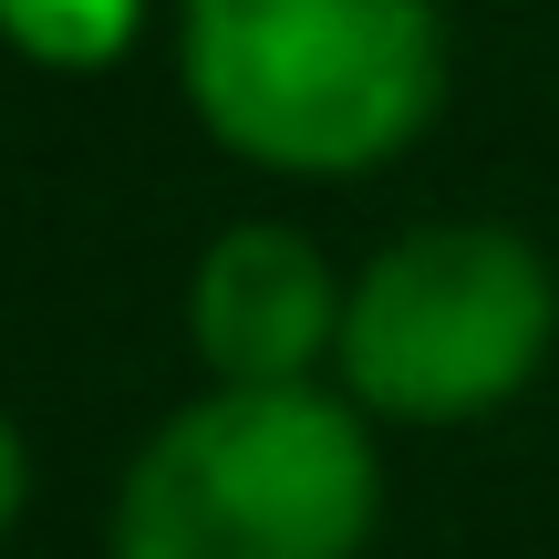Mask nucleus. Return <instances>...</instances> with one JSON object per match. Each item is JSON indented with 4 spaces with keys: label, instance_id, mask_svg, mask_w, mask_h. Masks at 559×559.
<instances>
[{
    "label": "nucleus",
    "instance_id": "obj_1",
    "mask_svg": "<svg viewBox=\"0 0 559 559\" xmlns=\"http://www.w3.org/2000/svg\"><path fill=\"white\" fill-rule=\"evenodd\" d=\"M383 466L342 394L218 383L135 445L115 487V559H353Z\"/></svg>",
    "mask_w": 559,
    "mask_h": 559
},
{
    "label": "nucleus",
    "instance_id": "obj_2",
    "mask_svg": "<svg viewBox=\"0 0 559 559\" xmlns=\"http://www.w3.org/2000/svg\"><path fill=\"white\" fill-rule=\"evenodd\" d=\"M445 32L425 0H187V94L270 166H373L436 115Z\"/></svg>",
    "mask_w": 559,
    "mask_h": 559
},
{
    "label": "nucleus",
    "instance_id": "obj_3",
    "mask_svg": "<svg viewBox=\"0 0 559 559\" xmlns=\"http://www.w3.org/2000/svg\"><path fill=\"white\" fill-rule=\"evenodd\" d=\"M559 332V290L549 260L519 239V228H415L394 239L373 270L342 300V373L373 415L404 425H456L508 404L528 373H539Z\"/></svg>",
    "mask_w": 559,
    "mask_h": 559
},
{
    "label": "nucleus",
    "instance_id": "obj_4",
    "mask_svg": "<svg viewBox=\"0 0 559 559\" xmlns=\"http://www.w3.org/2000/svg\"><path fill=\"white\" fill-rule=\"evenodd\" d=\"M187 321H198V353L218 362V383H311V353L342 342V290L300 228L249 218L207 239Z\"/></svg>",
    "mask_w": 559,
    "mask_h": 559
},
{
    "label": "nucleus",
    "instance_id": "obj_5",
    "mask_svg": "<svg viewBox=\"0 0 559 559\" xmlns=\"http://www.w3.org/2000/svg\"><path fill=\"white\" fill-rule=\"evenodd\" d=\"M0 32L41 62H104L135 32V0H0Z\"/></svg>",
    "mask_w": 559,
    "mask_h": 559
},
{
    "label": "nucleus",
    "instance_id": "obj_6",
    "mask_svg": "<svg viewBox=\"0 0 559 559\" xmlns=\"http://www.w3.org/2000/svg\"><path fill=\"white\" fill-rule=\"evenodd\" d=\"M11 508H21V436H11V415H0V528H11Z\"/></svg>",
    "mask_w": 559,
    "mask_h": 559
}]
</instances>
